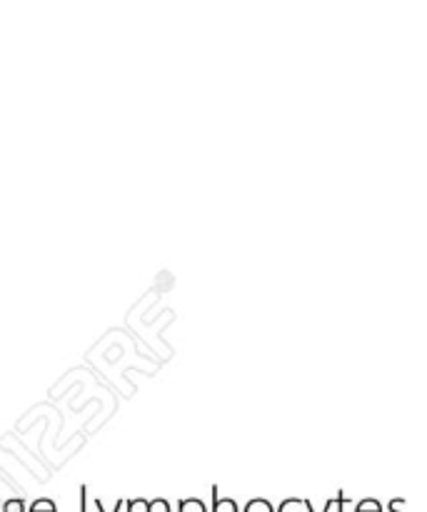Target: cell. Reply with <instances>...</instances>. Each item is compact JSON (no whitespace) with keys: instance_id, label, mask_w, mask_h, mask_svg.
I'll return each mask as SVG.
<instances>
[{"instance_id":"1","label":"cell","mask_w":427,"mask_h":512,"mask_svg":"<svg viewBox=\"0 0 427 512\" xmlns=\"http://www.w3.org/2000/svg\"><path fill=\"white\" fill-rule=\"evenodd\" d=\"M248 512H270V505L263 503V500H255V503L250 505Z\"/></svg>"}]
</instances>
